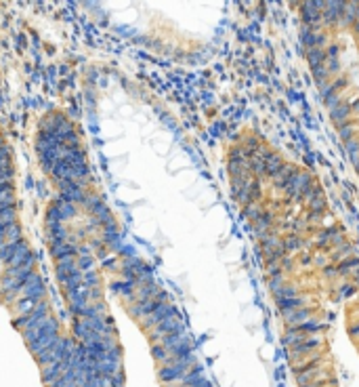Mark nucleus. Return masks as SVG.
Returning <instances> with one entry per match:
<instances>
[{
	"mask_svg": "<svg viewBox=\"0 0 359 387\" xmlns=\"http://www.w3.org/2000/svg\"><path fill=\"white\" fill-rule=\"evenodd\" d=\"M344 9H346V3H340V0H328V3H324V11H321V21H324V26L326 28L338 26Z\"/></svg>",
	"mask_w": 359,
	"mask_h": 387,
	"instance_id": "nucleus-1",
	"label": "nucleus"
},
{
	"mask_svg": "<svg viewBox=\"0 0 359 387\" xmlns=\"http://www.w3.org/2000/svg\"><path fill=\"white\" fill-rule=\"evenodd\" d=\"M321 11H324V3L319 0H311V3H303L301 5V17H303V26H319L321 21Z\"/></svg>",
	"mask_w": 359,
	"mask_h": 387,
	"instance_id": "nucleus-2",
	"label": "nucleus"
},
{
	"mask_svg": "<svg viewBox=\"0 0 359 387\" xmlns=\"http://www.w3.org/2000/svg\"><path fill=\"white\" fill-rule=\"evenodd\" d=\"M282 318L286 322V328H292V326H298L311 318H315V312L311 307H301V309H292V312H282Z\"/></svg>",
	"mask_w": 359,
	"mask_h": 387,
	"instance_id": "nucleus-3",
	"label": "nucleus"
},
{
	"mask_svg": "<svg viewBox=\"0 0 359 387\" xmlns=\"http://www.w3.org/2000/svg\"><path fill=\"white\" fill-rule=\"evenodd\" d=\"M280 312H292V309H301V307H309L311 305V297L305 295H294V297H286V299H278Z\"/></svg>",
	"mask_w": 359,
	"mask_h": 387,
	"instance_id": "nucleus-4",
	"label": "nucleus"
},
{
	"mask_svg": "<svg viewBox=\"0 0 359 387\" xmlns=\"http://www.w3.org/2000/svg\"><path fill=\"white\" fill-rule=\"evenodd\" d=\"M273 221H275V213L273 210H265L256 221H252V229L256 236H262V234H269L273 227Z\"/></svg>",
	"mask_w": 359,
	"mask_h": 387,
	"instance_id": "nucleus-5",
	"label": "nucleus"
},
{
	"mask_svg": "<svg viewBox=\"0 0 359 387\" xmlns=\"http://www.w3.org/2000/svg\"><path fill=\"white\" fill-rule=\"evenodd\" d=\"M351 108H349V101H342V103H338L336 108L334 110H330V118H332V122L336 124V126H342L344 122H349L351 120Z\"/></svg>",
	"mask_w": 359,
	"mask_h": 387,
	"instance_id": "nucleus-6",
	"label": "nucleus"
},
{
	"mask_svg": "<svg viewBox=\"0 0 359 387\" xmlns=\"http://www.w3.org/2000/svg\"><path fill=\"white\" fill-rule=\"evenodd\" d=\"M346 87H349V80H346V76H338V78H334L332 82H328L324 89H319V97H321V101H324L326 97L334 95V93H344Z\"/></svg>",
	"mask_w": 359,
	"mask_h": 387,
	"instance_id": "nucleus-7",
	"label": "nucleus"
},
{
	"mask_svg": "<svg viewBox=\"0 0 359 387\" xmlns=\"http://www.w3.org/2000/svg\"><path fill=\"white\" fill-rule=\"evenodd\" d=\"M334 265H336V269H338V276L349 278V276H353L355 269H359V257L351 255V257H346V259L334 263Z\"/></svg>",
	"mask_w": 359,
	"mask_h": 387,
	"instance_id": "nucleus-8",
	"label": "nucleus"
},
{
	"mask_svg": "<svg viewBox=\"0 0 359 387\" xmlns=\"http://www.w3.org/2000/svg\"><path fill=\"white\" fill-rule=\"evenodd\" d=\"M351 255H355V251H353V246L349 244V242H340L338 246H334L332 249V253L328 255L330 259H332V263H338V261H342V259H346V257H351Z\"/></svg>",
	"mask_w": 359,
	"mask_h": 387,
	"instance_id": "nucleus-9",
	"label": "nucleus"
},
{
	"mask_svg": "<svg viewBox=\"0 0 359 387\" xmlns=\"http://www.w3.org/2000/svg\"><path fill=\"white\" fill-rule=\"evenodd\" d=\"M305 246H309V242H305L298 234H288V236L284 238V249L286 253H298L301 249H305Z\"/></svg>",
	"mask_w": 359,
	"mask_h": 387,
	"instance_id": "nucleus-10",
	"label": "nucleus"
},
{
	"mask_svg": "<svg viewBox=\"0 0 359 387\" xmlns=\"http://www.w3.org/2000/svg\"><path fill=\"white\" fill-rule=\"evenodd\" d=\"M307 61H309V67H319V65H326L328 61V53L326 49H311L307 51Z\"/></svg>",
	"mask_w": 359,
	"mask_h": 387,
	"instance_id": "nucleus-11",
	"label": "nucleus"
},
{
	"mask_svg": "<svg viewBox=\"0 0 359 387\" xmlns=\"http://www.w3.org/2000/svg\"><path fill=\"white\" fill-rule=\"evenodd\" d=\"M271 295H273V299H275V301H278V299H286V297H294V295H301V292H298V286H296V284L284 282L282 286L273 288V290H271Z\"/></svg>",
	"mask_w": 359,
	"mask_h": 387,
	"instance_id": "nucleus-12",
	"label": "nucleus"
},
{
	"mask_svg": "<svg viewBox=\"0 0 359 387\" xmlns=\"http://www.w3.org/2000/svg\"><path fill=\"white\" fill-rule=\"evenodd\" d=\"M311 76H313L317 89H324L328 82H332V76H330V72H328V67H326V65L313 67V69H311Z\"/></svg>",
	"mask_w": 359,
	"mask_h": 387,
	"instance_id": "nucleus-13",
	"label": "nucleus"
},
{
	"mask_svg": "<svg viewBox=\"0 0 359 387\" xmlns=\"http://www.w3.org/2000/svg\"><path fill=\"white\" fill-rule=\"evenodd\" d=\"M265 210H267V208L262 206L260 202H252V204H246L242 213H244V217H246V219H250V221H256V219H258L262 213H265Z\"/></svg>",
	"mask_w": 359,
	"mask_h": 387,
	"instance_id": "nucleus-14",
	"label": "nucleus"
},
{
	"mask_svg": "<svg viewBox=\"0 0 359 387\" xmlns=\"http://www.w3.org/2000/svg\"><path fill=\"white\" fill-rule=\"evenodd\" d=\"M342 147L346 149V156H349L353 162H357V158H359V137H355V139H351V141L342 143Z\"/></svg>",
	"mask_w": 359,
	"mask_h": 387,
	"instance_id": "nucleus-15",
	"label": "nucleus"
},
{
	"mask_svg": "<svg viewBox=\"0 0 359 387\" xmlns=\"http://www.w3.org/2000/svg\"><path fill=\"white\" fill-rule=\"evenodd\" d=\"M342 101H344V93H334V95H330V97L324 99V105H326L328 110H334V108H336L338 103H342Z\"/></svg>",
	"mask_w": 359,
	"mask_h": 387,
	"instance_id": "nucleus-16",
	"label": "nucleus"
},
{
	"mask_svg": "<svg viewBox=\"0 0 359 387\" xmlns=\"http://www.w3.org/2000/svg\"><path fill=\"white\" fill-rule=\"evenodd\" d=\"M294 263H296V259H290V257L286 255L284 259L280 261V267H282V272H284V274H290V272H294Z\"/></svg>",
	"mask_w": 359,
	"mask_h": 387,
	"instance_id": "nucleus-17",
	"label": "nucleus"
},
{
	"mask_svg": "<svg viewBox=\"0 0 359 387\" xmlns=\"http://www.w3.org/2000/svg\"><path fill=\"white\" fill-rule=\"evenodd\" d=\"M346 331H349V337L353 339V343H357L359 341V320H351Z\"/></svg>",
	"mask_w": 359,
	"mask_h": 387,
	"instance_id": "nucleus-18",
	"label": "nucleus"
},
{
	"mask_svg": "<svg viewBox=\"0 0 359 387\" xmlns=\"http://www.w3.org/2000/svg\"><path fill=\"white\" fill-rule=\"evenodd\" d=\"M321 274H324V278L332 280V278H336V276H338V269H336V265H334V263H328V265L321 267Z\"/></svg>",
	"mask_w": 359,
	"mask_h": 387,
	"instance_id": "nucleus-19",
	"label": "nucleus"
},
{
	"mask_svg": "<svg viewBox=\"0 0 359 387\" xmlns=\"http://www.w3.org/2000/svg\"><path fill=\"white\" fill-rule=\"evenodd\" d=\"M326 53H328V59H338L340 46H338L336 42H328V49H326Z\"/></svg>",
	"mask_w": 359,
	"mask_h": 387,
	"instance_id": "nucleus-20",
	"label": "nucleus"
},
{
	"mask_svg": "<svg viewBox=\"0 0 359 387\" xmlns=\"http://www.w3.org/2000/svg\"><path fill=\"white\" fill-rule=\"evenodd\" d=\"M326 67H328L330 76H334V74L340 72V61H338V59H328V61H326Z\"/></svg>",
	"mask_w": 359,
	"mask_h": 387,
	"instance_id": "nucleus-21",
	"label": "nucleus"
},
{
	"mask_svg": "<svg viewBox=\"0 0 359 387\" xmlns=\"http://www.w3.org/2000/svg\"><path fill=\"white\" fill-rule=\"evenodd\" d=\"M349 101V108H351V114H357L359 116V95H355L353 99H346Z\"/></svg>",
	"mask_w": 359,
	"mask_h": 387,
	"instance_id": "nucleus-22",
	"label": "nucleus"
},
{
	"mask_svg": "<svg viewBox=\"0 0 359 387\" xmlns=\"http://www.w3.org/2000/svg\"><path fill=\"white\" fill-rule=\"evenodd\" d=\"M298 259H301V265H311V263H313V255L303 253L301 257H298Z\"/></svg>",
	"mask_w": 359,
	"mask_h": 387,
	"instance_id": "nucleus-23",
	"label": "nucleus"
},
{
	"mask_svg": "<svg viewBox=\"0 0 359 387\" xmlns=\"http://www.w3.org/2000/svg\"><path fill=\"white\" fill-rule=\"evenodd\" d=\"M351 282L359 288V269H355V272H353V276H351Z\"/></svg>",
	"mask_w": 359,
	"mask_h": 387,
	"instance_id": "nucleus-24",
	"label": "nucleus"
},
{
	"mask_svg": "<svg viewBox=\"0 0 359 387\" xmlns=\"http://www.w3.org/2000/svg\"><path fill=\"white\" fill-rule=\"evenodd\" d=\"M353 309H359V299H357V303H355V305H353Z\"/></svg>",
	"mask_w": 359,
	"mask_h": 387,
	"instance_id": "nucleus-25",
	"label": "nucleus"
},
{
	"mask_svg": "<svg viewBox=\"0 0 359 387\" xmlns=\"http://www.w3.org/2000/svg\"><path fill=\"white\" fill-rule=\"evenodd\" d=\"M355 169H357V171H359V158H357V162H355Z\"/></svg>",
	"mask_w": 359,
	"mask_h": 387,
	"instance_id": "nucleus-26",
	"label": "nucleus"
},
{
	"mask_svg": "<svg viewBox=\"0 0 359 387\" xmlns=\"http://www.w3.org/2000/svg\"><path fill=\"white\" fill-rule=\"evenodd\" d=\"M357 42H359V36H357Z\"/></svg>",
	"mask_w": 359,
	"mask_h": 387,
	"instance_id": "nucleus-27",
	"label": "nucleus"
},
{
	"mask_svg": "<svg viewBox=\"0 0 359 387\" xmlns=\"http://www.w3.org/2000/svg\"><path fill=\"white\" fill-rule=\"evenodd\" d=\"M357 175H359V171H357Z\"/></svg>",
	"mask_w": 359,
	"mask_h": 387,
	"instance_id": "nucleus-28",
	"label": "nucleus"
}]
</instances>
